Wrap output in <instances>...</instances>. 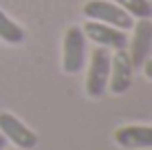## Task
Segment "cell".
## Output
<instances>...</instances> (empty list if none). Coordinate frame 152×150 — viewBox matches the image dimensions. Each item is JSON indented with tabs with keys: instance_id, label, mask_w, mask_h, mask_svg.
<instances>
[{
	"instance_id": "1",
	"label": "cell",
	"mask_w": 152,
	"mask_h": 150,
	"mask_svg": "<svg viewBox=\"0 0 152 150\" xmlns=\"http://www.w3.org/2000/svg\"><path fill=\"white\" fill-rule=\"evenodd\" d=\"M82 13L86 15V20L110 24V27L121 29V31L132 29V24H134V18H130L119 4L110 2V0H88V2H84Z\"/></svg>"
},
{
	"instance_id": "5",
	"label": "cell",
	"mask_w": 152,
	"mask_h": 150,
	"mask_svg": "<svg viewBox=\"0 0 152 150\" xmlns=\"http://www.w3.org/2000/svg\"><path fill=\"white\" fill-rule=\"evenodd\" d=\"M134 66L130 62V55L126 49H117L110 53V75H108V91L115 95H121L132 84Z\"/></svg>"
},
{
	"instance_id": "6",
	"label": "cell",
	"mask_w": 152,
	"mask_h": 150,
	"mask_svg": "<svg viewBox=\"0 0 152 150\" xmlns=\"http://www.w3.org/2000/svg\"><path fill=\"white\" fill-rule=\"evenodd\" d=\"M84 35L88 40H93L97 46H104V49H126L128 44V38H126V31L121 29H115L110 24H104V22H95V20H86L84 22Z\"/></svg>"
},
{
	"instance_id": "4",
	"label": "cell",
	"mask_w": 152,
	"mask_h": 150,
	"mask_svg": "<svg viewBox=\"0 0 152 150\" xmlns=\"http://www.w3.org/2000/svg\"><path fill=\"white\" fill-rule=\"evenodd\" d=\"M0 135L20 150H31L38 146V135L9 110L0 113Z\"/></svg>"
},
{
	"instance_id": "11",
	"label": "cell",
	"mask_w": 152,
	"mask_h": 150,
	"mask_svg": "<svg viewBox=\"0 0 152 150\" xmlns=\"http://www.w3.org/2000/svg\"><path fill=\"white\" fill-rule=\"evenodd\" d=\"M141 69H143V73H145V77H148V80L152 82V60L148 58L143 62V64H141Z\"/></svg>"
},
{
	"instance_id": "9",
	"label": "cell",
	"mask_w": 152,
	"mask_h": 150,
	"mask_svg": "<svg viewBox=\"0 0 152 150\" xmlns=\"http://www.w3.org/2000/svg\"><path fill=\"white\" fill-rule=\"evenodd\" d=\"M0 40L7 44H20L24 42V29L15 20H11L0 7Z\"/></svg>"
},
{
	"instance_id": "13",
	"label": "cell",
	"mask_w": 152,
	"mask_h": 150,
	"mask_svg": "<svg viewBox=\"0 0 152 150\" xmlns=\"http://www.w3.org/2000/svg\"><path fill=\"white\" fill-rule=\"evenodd\" d=\"M148 150H152V148H148Z\"/></svg>"
},
{
	"instance_id": "3",
	"label": "cell",
	"mask_w": 152,
	"mask_h": 150,
	"mask_svg": "<svg viewBox=\"0 0 152 150\" xmlns=\"http://www.w3.org/2000/svg\"><path fill=\"white\" fill-rule=\"evenodd\" d=\"M86 62V35L82 27H69L62 42V69L64 73H80Z\"/></svg>"
},
{
	"instance_id": "14",
	"label": "cell",
	"mask_w": 152,
	"mask_h": 150,
	"mask_svg": "<svg viewBox=\"0 0 152 150\" xmlns=\"http://www.w3.org/2000/svg\"><path fill=\"white\" fill-rule=\"evenodd\" d=\"M4 150H7V148H4Z\"/></svg>"
},
{
	"instance_id": "12",
	"label": "cell",
	"mask_w": 152,
	"mask_h": 150,
	"mask_svg": "<svg viewBox=\"0 0 152 150\" xmlns=\"http://www.w3.org/2000/svg\"><path fill=\"white\" fill-rule=\"evenodd\" d=\"M4 148H7V139L0 135V150H4Z\"/></svg>"
},
{
	"instance_id": "10",
	"label": "cell",
	"mask_w": 152,
	"mask_h": 150,
	"mask_svg": "<svg viewBox=\"0 0 152 150\" xmlns=\"http://www.w3.org/2000/svg\"><path fill=\"white\" fill-rule=\"evenodd\" d=\"M113 2L119 4L130 18H137V20H150L152 18L150 0H113Z\"/></svg>"
},
{
	"instance_id": "8",
	"label": "cell",
	"mask_w": 152,
	"mask_h": 150,
	"mask_svg": "<svg viewBox=\"0 0 152 150\" xmlns=\"http://www.w3.org/2000/svg\"><path fill=\"white\" fill-rule=\"evenodd\" d=\"M132 27L134 31H132L128 55L134 69H141V64L148 60L150 49H152V22L150 20H137V24H132Z\"/></svg>"
},
{
	"instance_id": "7",
	"label": "cell",
	"mask_w": 152,
	"mask_h": 150,
	"mask_svg": "<svg viewBox=\"0 0 152 150\" xmlns=\"http://www.w3.org/2000/svg\"><path fill=\"white\" fill-rule=\"evenodd\" d=\"M113 139L119 148H126V150H148L152 148V126L126 124V126L115 128Z\"/></svg>"
},
{
	"instance_id": "2",
	"label": "cell",
	"mask_w": 152,
	"mask_h": 150,
	"mask_svg": "<svg viewBox=\"0 0 152 150\" xmlns=\"http://www.w3.org/2000/svg\"><path fill=\"white\" fill-rule=\"evenodd\" d=\"M108 75H110V51L97 46L91 51V62L86 71V95L102 97L108 91Z\"/></svg>"
}]
</instances>
